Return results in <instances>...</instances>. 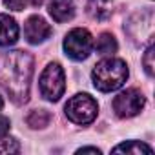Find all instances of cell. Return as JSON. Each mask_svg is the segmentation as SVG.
<instances>
[{"mask_svg": "<svg viewBox=\"0 0 155 155\" xmlns=\"http://www.w3.org/2000/svg\"><path fill=\"white\" fill-rule=\"evenodd\" d=\"M31 79L33 57L28 51L13 49L0 53V86L6 90L15 104L28 102Z\"/></svg>", "mask_w": 155, "mask_h": 155, "instance_id": "cell-1", "label": "cell"}, {"mask_svg": "<svg viewBox=\"0 0 155 155\" xmlns=\"http://www.w3.org/2000/svg\"><path fill=\"white\" fill-rule=\"evenodd\" d=\"M24 35L28 38L29 44H40L44 42L46 38H49L51 35V26L38 15H33L26 20V26H24Z\"/></svg>", "mask_w": 155, "mask_h": 155, "instance_id": "cell-7", "label": "cell"}, {"mask_svg": "<svg viewBox=\"0 0 155 155\" xmlns=\"http://www.w3.org/2000/svg\"><path fill=\"white\" fill-rule=\"evenodd\" d=\"M28 2H29V0H4L6 8H9V9H13V11H22Z\"/></svg>", "mask_w": 155, "mask_h": 155, "instance_id": "cell-16", "label": "cell"}, {"mask_svg": "<svg viewBox=\"0 0 155 155\" xmlns=\"http://www.w3.org/2000/svg\"><path fill=\"white\" fill-rule=\"evenodd\" d=\"M93 49V37L84 28L71 29L64 38V51L73 60H84Z\"/></svg>", "mask_w": 155, "mask_h": 155, "instance_id": "cell-5", "label": "cell"}, {"mask_svg": "<svg viewBox=\"0 0 155 155\" xmlns=\"http://www.w3.org/2000/svg\"><path fill=\"white\" fill-rule=\"evenodd\" d=\"M2 104H4V102H2V97H0V108H2Z\"/></svg>", "mask_w": 155, "mask_h": 155, "instance_id": "cell-20", "label": "cell"}, {"mask_svg": "<svg viewBox=\"0 0 155 155\" xmlns=\"http://www.w3.org/2000/svg\"><path fill=\"white\" fill-rule=\"evenodd\" d=\"M38 86H40L42 97L51 102H57L62 97V93L66 90V79H64V69L60 68V64L53 62L42 71Z\"/></svg>", "mask_w": 155, "mask_h": 155, "instance_id": "cell-4", "label": "cell"}, {"mask_svg": "<svg viewBox=\"0 0 155 155\" xmlns=\"http://www.w3.org/2000/svg\"><path fill=\"white\" fill-rule=\"evenodd\" d=\"M20 144L11 137H0V153H18Z\"/></svg>", "mask_w": 155, "mask_h": 155, "instance_id": "cell-14", "label": "cell"}, {"mask_svg": "<svg viewBox=\"0 0 155 155\" xmlns=\"http://www.w3.org/2000/svg\"><path fill=\"white\" fill-rule=\"evenodd\" d=\"M77 153H95V155H99L101 150L99 148H81V150H77Z\"/></svg>", "mask_w": 155, "mask_h": 155, "instance_id": "cell-18", "label": "cell"}, {"mask_svg": "<svg viewBox=\"0 0 155 155\" xmlns=\"http://www.w3.org/2000/svg\"><path fill=\"white\" fill-rule=\"evenodd\" d=\"M113 153H133V155H142V153H153V150L148 146V144H144V142H140V140H128V142H122V144H119V146H115L113 150H111Z\"/></svg>", "mask_w": 155, "mask_h": 155, "instance_id": "cell-11", "label": "cell"}, {"mask_svg": "<svg viewBox=\"0 0 155 155\" xmlns=\"http://www.w3.org/2000/svg\"><path fill=\"white\" fill-rule=\"evenodd\" d=\"M18 40V24L9 15H0V46H11Z\"/></svg>", "mask_w": 155, "mask_h": 155, "instance_id": "cell-8", "label": "cell"}, {"mask_svg": "<svg viewBox=\"0 0 155 155\" xmlns=\"http://www.w3.org/2000/svg\"><path fill=\"white\" fill-rule=\"evenodd\" d=\"M144 102H146L144 95L139 90H133V88L124 90L113 99V111L120 119H130L140 113V110L144 108Z\"/></svg>", "mask_w": 155, "mask_h": 155, "instance_id": "cell-6", "label": "cell"}, {"mask_svg": "<svg viewBox=\"0 0 155 155\" xmlns=\"http://www.w3.org/2000/svg\"><path fill=\"white\" fill-rule=\"evenodd\" d=\"M153 57H155V48H153V44H150L148 49H146V53H144V57H142V66H144V69H146V73L150 77H153V73H155V69H153L155 68Z\"/></svg>", "mask_w": 155, "mask_h": 155, "instance_id": "cell-15", "label": "cell"}, {"mask_svg": "<svg viewBox=\"0 0 155 155\" xmlns=\"http://www.w3.org/2000/svg\"><path fill=\"white\" fill-rule=\"evenodd\" d=\"M95 48H97V53H101V55H113V53L117 51V40H115L113 35L102 33V35L99 37Z\"/></svg>", "mask_w": 155, "mask_h": 155, "instance_id": "cell-12", "label": "cell"}, {"mask_svg": "<svg viewBox=\"0 0 155 155\" xmlns=\"http://www.w3.org/2000/svg\"><path fill=\"white\" fill-rule=\"evenodd\" d=\"M49 120H51V115L46 110H35L26 119L28 126H31V128H46L49 124Z\"/></svg>", "mask_w": 155, "mask_h": 155, "instance_id": "cell-13", "label": "cell"}, {"mask_svg": "<svg viewBox=\"0 0 155 155\" xmlns=\"http://www.w3.org/2000/svg\"><path fill=\"white\" fill-rule=\"evenodd\" d=\"M8 131H9V119L4 117V115H0V137L8 135Z\"/></svg>", "mask_w": 155, "mask_h": 155, "instance_id": "cell-17", "label": "cell"}, {"mask_svg": "<svg viewBox=\"0 0 155 155\" xmlns=\"http://www.w3.org/2000/svg\"><path fill=\"white\" fill-rule=\"evenodd\" d=\"M93 86L101 91H115L119 90L128 79V66L120 58H104L97 62L91 71Z\"/></svg>", "mask_w": 155, "mask_h": 155, "instance_id": "cell-2", "label": "cell"}, {"mask_svg": "<svg viewBox=\"0 0 155 155\" xmlns=\"http://www.w3.org/2000/svg\"><path fill=\"white\" fill-rule=\"evenodd\" d=\"M64 110H66L68 119L75 124H90L95 120L99 113V106L95 99L90 97L88 93H79V95L71 97Z\"/></svg>", "mask_w": 155, "mask_h": 155, "instance_id": "cell-3", "label": "cell"}, {"mask_svg": "<svg viewBox=\"0 0 155 155\" xmlns=\"http://www.w3.org/2000/svg\"><path fill=\"white\" fill-rule=\"evenodd\" d=\"M86 11H88V15L93 20L104 22L113 13V2H111V0H88Z\"/></svg>", "mask_w": 155, "mask_h": 155, "instance_id": "cell-10", "label": "cell"}, {"mask_svg": "<svg viewBox=\"0 0 155 155\" xmlns=\"http://www.w3.org/2000/svg\"><path fill=\"white\" fill-rule=\"evenodd\" d=\"M29 2H31V6H35V8H38L42 2H44V0H29Z\"/></svg>", "mask_w": 155, "mask_h": 155, "instance_id": "cell-19", "label": "cell"}, {"mask_svg": "<svg viewBox=\"0 0 155 155\" xmlns=\"http://www.w3.org/2000/svg\"><path fill=\"white\" fill-rule=\"evenodd\" d=\"M49 15L57 22H68L75 15L73 0H49Z\"/></svg>", "mask_w": 155, "mask_h": 155, "instance_id": "cell-9", "label": "cell"}]
</instances>
